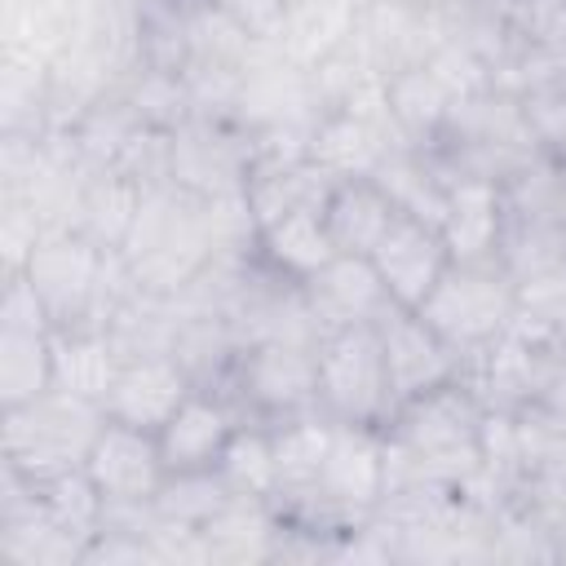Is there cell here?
Listing matches in <instances>:
<instances>
[{"instance_id":"1","label":"cell","mask_w":566,"mask_h":566,"mask_svg":"<svg viewBox=\"0 0 566 566\" xmlns=\"http://www.w3.org/2000/svg\"><path fill=\"white\" fill-rule=\"evenodd\" d=\"M486 407L464 380H447L394 407L380 424L385 491H464L482 469Z\"/></svg>"},{"instance_id":"2","label":"cell","mask_w":566,"mask_h":566,"mask_svg":"<svg viewBox=\"0 0 566 566\" xmlns=\"http://www.w3.org/2000/svg\"><path fill=\"white\" fill-rule=\"evenodd\" d=\"M424 150L447 172V181L482 177V181H500V186H513L517 177H526L531 168L553 159L539 146V137L522 111V97L504 84H486L478 93L455 97L438 137Z\"/></svg>"},{"instance_id":"3","label":"cell","mask_w":566,"mask_h":566,"mask_svg":"<svg viewBox=\"0 0 566 566\" xmlns=\"http://www.w3.org/2000/svg\"><path fill=\"white\" fill-rule=\"evenodd\" d=\"M102 424H106L102 402L49 385L44 394H35L27 402L4 407V420H0L4 464L18 469L35 486L53 482L71 469H84Z\"/></svg>"},{"instance_id":"4","label":"cell","mask_w":566,"mask_h":566,"mask_svg":"<svg viewBox=\"0 0 566 566\" xmlns=\"http://www.w3.org/2000/svg\"><path fill=\"white\" fill-rule=\"evenodd\" d=\"M380 495H385V438H380V429L336 420L310 500L296 509V517H283V522H292L301 531H318V535H345L376 513Z\"/></svg>"},{"instance_id":"5","label":"cell","mask_w":566,"mask_h":566,"mask_svg":"<svg viewBox=\"0 0 566 566\" xmlns=\"http://www.w3.org/2000/svg\"><path fill=\"white\" fill-rule=\"evenodd\" d=\"M217 394L230 398L239 420H261V424L318 411V340L270 336L243 345Z\"/></svg>"},{"instance_id":"6","label":"cell","mask_w":566,"mask_h":566,"mask_svg":"<svg viewBox=\"0 0 566 566\" xmlns=\"http://www.w3.org/2000/svg\"><path fill=\"white\" fill-rule=\"evenodd\" d=\"M416 314L464 358L495 340L517 314V279L500 256L491 261H451Z\"/></svg>"},{"instance_id":"7","label":"cell","mask_w":566,"mask_h":566,"mask_svg":"<svg viewBox=\"0 0 566 566\" xmlns=\"http://www.w3.org/2000/svg\"><path fill=\"white\" fill-rule=\"evenodd\" d=\"M318 411L340 424H376V429L394 416L376 323L340 327L318 340Z\"/></svg>"},{"instance_id":"8","label":"cell","mask_w":566,"mask_h":566,"mask_svg":"<svg viewBox=\"0 0 566 566\" xmlns=\"http://www.w3.org/2000/svg\"><path fill=\"white\" fill-rule=\"evenodd\" d=\"M557 354H562L557 345H548L544 336H535L531 327H522L513 318L495 340H486L482 349H473V354L460 358L455 380H464L469 394L486 411L513 416V411H522V407H531L539 398V389H544Z\"/></svg>"},{"instance_id":"9","label":"cell","mask_w":566,"mask_h":566,"mask_svg":"<svg viewBox=\"0 0 566 566\" xmlns=\"http://www.w3.org/2000/svg\"><path fill=\"white\" fill-rule=\"evenodd\" d=\"M53 385V323L27 283V274H4L0 296V402L18 407Z\"/></svg>"},{"instance_id":"10","label":"cell","mask_w":566,"mask_h":566,"mask_svg":"<svg viewBox=\"0 0 566 566\" xmlns=\"http://www.w3.org/2000/svg\"><path fill=\"white\" fill-rule=\"evenodd\" d=\"M349 44L380 80H389L442 49V13L429 0H363Z\"/></svg>"},{"instance_id":"11","label":"cell","mask_w":566,"mask_h":566,"mask_svg":"<svg viewBox=\"0 0 566 566\" xmlns=\"http://www.w3.org/2000/svg\"><path fill=\"white\" fill-rule=\"evenodd\" d=\"M84 473L93 478V486L102 491L106 504H150L168 478V464H164L159 438L150 429L106 416V424L84 460Z\"/></svg>"},{"instance_id":"12","label":"cell","mask_w":566,"mask_h":566,"mask_svg":"<svg viewBox=\"0 0 566 566\" xmlns=\"http://www.w3.org/2000/svg\"><path fill=\"white\" fill-rule=\"evenodd\" d=\"M380 332V349H385V371H389V394H394V407L416 398V394H429L447 380H455L460 371V354L407 305H389L376 323Z\"/></svg>"},{"instance_id":"13","label":"cell","mask_w":566,"mask_h":566,"mask_svg":"<svg viewBox=\"0 0 566 566\" xmlns=\"http://www.w3.org/2000/svg\"><path fill=\"white\" fill-rule=\"evenodd\" d=\"M301 292H305L318 336L358 327V323H380V314L389 305H398L389 296L385 279L376 274L371 256H349V252H336L318 274H310L301 283Z\"/></svg>"},{"instance_id":"14","label":"cell","mask_w":566,"mask_h":566,"mask_svg":"<svg viewBox=\"0 0 566 566\" xmlns=\"http://www.w3.org/2000/svg\"><path fill=\"white\" fill-rule=\"evenodd\" d=\"M371 265L385 279L389 296L398 305L416 310L433 292V283L442 279V270L451 265V248H447V239H442L438 226L398 212L394 226L385 230V239L371 248Z\"/></svg>"},{"instance_id":"15","label":"cell","mask_w":566,"mask_h":566,"mask_svg":"<svg viewBox=\"0 0 566 566\" xmlns=\"http://www.w3.org/2000/svg\"><path fill=\"white\" fill-rule=\"evenodd\" d=\"M190 389H195V380L172 354H137V358L119 363V376L106 389L102 407L111 420L159 433L164 420L186 402Z\"/></svg>"},{"instance_id":"16","label":"cell","mask_w":566,"mask_h":566,"mask_svg":"<svg viewBox=\"0 0 566 566\" xmlns=\"http://www.w3.org/2000/svg\"><path fill=\"white\" fill-rule=\"evenodd\" d=\"M243 420H239V411L230 407L226 394H217V389H190L186 402L155 433L168 473H203V469H217V460H221V451H226V442H230V433Z\"/></svg>"},{"instance_id":"17","label":"cell","mask_w":566,"mask_h":566,"mask_svg":"<svg viewBox=\"0 0 566 566\" xmlns=\"http://www.w3.org/2000/svg\"><path fill=\"white\" fill-rule=\"evenodd\" d=\"M509 221V195L500 181L482 177H455L447 186V212H442V239L451 248V261H491L500 256Z\"/></svg>"},{"instance_id":"18","label":"cell","mask_w":566,"mask_h":566,"mask_svg":"<svg viewBox=\"0 0 566 566\" xmlns=\"http://www.w3.org/2000/svg\"><path fill=\"white\" fill-rule=\"evenodd\" d=\"M203 557L226 562V566H248V562H279L283 544V513L270 500L256 495H230L203 526Z\"/></svg>"},{"instance_id":"19","label":"cell","mask_w":566,"mask_h":566,"mask_svg":"<svg viewBox=\"0 0 566 566\" xmlns=\"http://www.w3.org/2000/svg\"><path fill=\"white\" fill-rule=\"evenodd\" d=\"M270 429H274V495H270V504L283 517H296V509L314 491V478L323 469L336 420L323 411H305V416L279 420Z\"/></svg>"},{"instance_id":"20","label":"cell","mask_w":566,"mask_h":566,"mask_svg":"<svg viewBox=\"0 0 566 566\" xmlns=\"http://www.w3.org/2000/svg\"><path fill=\"white\" fill-rule=\"evenodd\" d=\"M394 217H398V208L376 186V177H340L323 203L327 234H332L336 252H349V256H371V248L385 239Z\"/></svg>"},{"instance_id":"21","label":"cell","mask_w":566,"mask_h":566,"mask_svg":"<svg viewBox=\"0 0 566 566\" xmlns=\"http://www.w3.org/2000/svg\"><path fill=\"white\" fill-rule=\"evenodd\" d=\"M256 252L270 270L287 274L296 283L318 274L336 256V243H332L327 221H323V203H305V208H292V212L265 221L256 230Z\"/></svg>"},{"instance_id":"22","label":"cell","mask_w":566,"mask_h":566,"mask_svg":"<svg viewBox=\"0 0 566 566\" xmlns=\"http://www.w3.org/2000/svg\"><path fill=\"white\" fill-rule=\"evenodd\" d=\"M354 22H358V0H292L274 49L287 62L314 71L318 62H327L336 49L349 44Z\"/></svg>"},{"instance_id":"23","label":"cell","mask_w":566,"mask_h":566,"mask_svg":"<svg viewBox=\"0 0 566 566\" xmlns=\"http://www.w3.org/2000/svg\"><path fill=\"white\" fill-rule=\"evenodd\" d=\"M371 177H376V186L394 199L398 212L420 217V221H429V226H442L447 186H451V181H447V172L429 159V150L402 142V146H394V150L376 164Z\"/></svg>"},{"instance_id":"24","label":"cell","mask_w":566,"mask_h":566,"mask_svg":"<svg viewBox=\"0 0 566 566\" xmlns=\"http://www.w3.org/2000/svg\"><path fill=\"white\" fill-rule=\"evenodd\" d=\"M385 88H389V111H394L398 133H402L411 146H420V150L438 137V128H442L451 102L460 97V93L442 80V71H438L433 62H420V66H411V71L389 75Z\"/></svg>"},{"instance_id":"25","label":"cell","mask_w":566,"mask_h":566,"mask_svg":"<svg viewBox=\"0 0 566 566\" xmlns=\"http://www.w3.org/2000/svg\"><path fill=\"white\" fill-rule=\"evenodd\" d=\"M142 195H146V186H137L133 177H124L115 168H88L71 230L88 234L102 248H119L128 226H133V217H137Z\"/></svg>"},{"instance_id":"26","label":"cell","mask_w":566,"mask_h":566,"mask_svg":"<svg viewBox=\"0 0 566 566\" xmlns=\"http://www.w3.org/2000/svg\"><path fill=\"white\" fill-rule=\"evenodd\" d=\"M119 349L106 332H53V385L102 402L119 376Z\"/></svg>"},{"instance_id":"27","label":"cell","mask_w":566,"mask_h":566,"mask_svg":"<svg viewBox=\"0 0 566 566\" xmlns=\"http://www.w3.org/2000/svg\"><path fill=\"white\" fill-rule=\"evenodd\" d=\"M217 473L230 486V495L270 500L274 495V429L261 420H243L230 433V442L217 460Z\"/></svg>"},{"instance_id":"28","label":"cell","mask_w":566,"mask_h":566,"mask_svg":"<svg viewBox=\"0 0 566 566\" xmlns=\"http://www.w3.org/2000/svg\"><path fill=\"white\" fill-rule=\"evenodd\" d=\"M522 327L544 336L548 345L566 349V261L531 274L517 283V314Z\"/></svg>"},{"instance_id":"29","label":"cell","mask_w":566,"mask_h":566,"mask_svg":"<svg viewBox=\"0 0 566 566\" xmlns=\"http://www.w3.org/2000/svg\"><path fill=\"white\" fill-rule=\"evenodd\" d=\"M226 500H230V486L221 482V473L217 469H203V473H168L164 486H159V495H155V509L164 517L203 526Z\"/></svg>"},{"instance_id":"30","label":"cell","mask_w":566,"mask_h":566,"mask_svg":"<svg viewBox=\"0 0 566 566\" xmlns=\"http://www.w3.org/2000/svg\"><path fill=\"white\" fill-rule=\"evenodd\" d=\"M522 97V111L539 137V146L553 155V159H566V71H548V75H535L517 88Z\"/></svg>"},{"instance_id":"31","label":"cell","mask_w":566,"mask_h":566,"mask_svg":"<svg viewBox=\"0 0 566 566\" xmlns=\"http://www.w3.org/2000/svg\"><path fill=\"white\" fill-rule=\"evenodd\" d=\"M212 4L226 9L248 35L274 44L279 31H283V18H287V4H292V0H212Z\"/></svg>"},{"instance_id":"32","label":"cell","mask_w":566,"mask_h":566,"mask_svg":"<svg viewBox=\"0 0 566 566\" xmlns=\"http://www.w3.org/2000/svg\"><path fill=\"white\" fill-rule=\"evenodd\" d=\"M531 407L566 420V349L557 354V363H553V371H548V380H544V389H539V398Z\"/></svg>"},{"instance_id":"33","label":"cell","mask_w":566,"mask_h":566,"mask_svg":"<svg viewBox=\"0 0 566 566\" xmlns=\"http://www.w3.org/2000/svg\"><path fill=\"white\" fill-rule=\"evenodd\" d=\"M500 4H513V0H500Z\"/></svg>"}]
</instances>
